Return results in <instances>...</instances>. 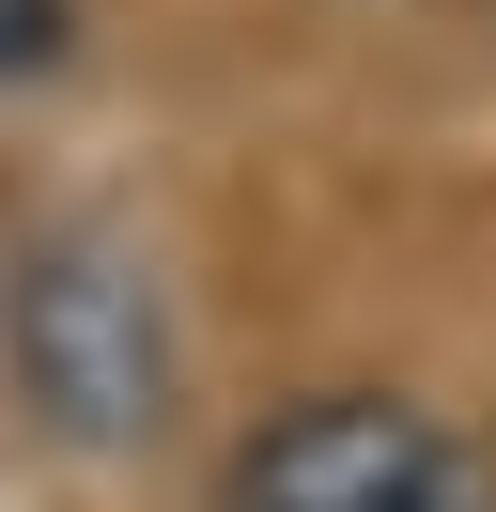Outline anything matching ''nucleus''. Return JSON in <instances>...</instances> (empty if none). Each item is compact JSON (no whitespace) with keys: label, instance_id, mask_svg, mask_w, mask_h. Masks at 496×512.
I'll return each instance as SVG.
<instances>
[{"label":"nucleus","instance_id":"1","mask_svg":"<svg viewBox=\"0 0 496 512\" xmlns=\"http://www.w3.org/2000/svg\"><path fill=\"white\" fill-rule=\"evenodd\" d=\"M0 342H16L31 404H47L78 450L155 435V404H171V326H155V280L109 249V233H47V249L16 264V295H0Z\"/></svg>","mask_w":496,"mask_h":512},{"label":"nucleus","instance_id":"2","mask_svg":"<svg viewBox=\"0 0 496 512\" xmlns=\"http://www.w3.org/2000/svg\"><path fill=\"white\" fill-rule=\"evenodd\" d=\"M217 512H496V466L450 435L434 404L388 388H310L233 450Z\"/></svg>","mask_w":496,"mask_h":512},{"label":"nucleus","instance_id":"3","mask_svg":"<svg viewBox=\"0 0 496 512\" xmlns=\"http://www.w3.org/2000/svg\"><path fill=\"white\" fill-rule=\"evenodd\" d=\"M62 32H78V0H0V78L62 63Z\"/></svg>","mask_w":496,"mask_h":512}]
</instances>
